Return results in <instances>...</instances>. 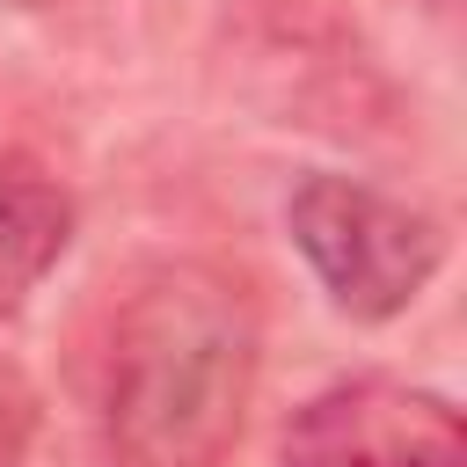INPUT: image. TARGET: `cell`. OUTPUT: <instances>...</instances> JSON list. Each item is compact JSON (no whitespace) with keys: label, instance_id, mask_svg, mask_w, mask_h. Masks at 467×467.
Returning a JSON list of instances; mask_svg holds the SVG:
<instances>
[{"label":"cell","instance_id":"obj_1","mask_svg":"<svg viewBox=\"0 0 467 467\" xmlns=\"http://www.w3.org/2000/svg\"><path fill=\"white\" fill-rule=\"evenodd\" d=\"M263 328L219 263L146 270L102 358V438L117 467H219L248 423Z\"/></svg>","mask_w":467,"mask_h":467},{"label":"cell","instance_id":"obj_2","mask_svg":"<svg viewBox=\"0 0 467 467\" xmlns=\"http://www.w3.org/2000/svg\"><path fill=\"white\" fill-rule=\"evenodd\" d=\"M285 226H292V248L306 255V270L321 277L328 306L350 321L409 314L445 263L438 212H423L365 175H336V168H314L292 182Z\"/></svg>","mask_w":467,"mask_h":467},{"label":"cell","instance_id":"obj_3","mask_svg":"<svg viewBox=\"0 0 467 467\" xmlns=\"http://www.w3.org/2000/svg\"><path fill=\"white\" fill-rule=\"evenodd\" d=\"M277 467H467V423L431 387L343 379L285 423Z\"/></svg>","mask_w":467,"mask_h":467},{"label":"cell","instance_id":"obj_4","mask_svg":"<svg viewBox=\"0 0 467 467\" xmlns=\"http://www.w3.org/2000/svg\"><path fill=\"white\" fill-rule=\"evenodd\" d=\"M66 248H73V190L44 161L7 153L0 161V314H22V299L58 270Z\"/></svg>","mask_w":467,"mask_h":467},{"label":"cell","instance_id":"obj_5","mask_svg":"<svg viewBox=\"0 0 467 467\" xmlns=\"http://www.w3.org/2000/svg\"><path fill=\"white\" fill-rule=\"evenodd\" d=\"M36 438V387L22 379V365L0 358V467H15Z\"/></svg>","mask_w":467,"mask_h":467}]
</instances>
